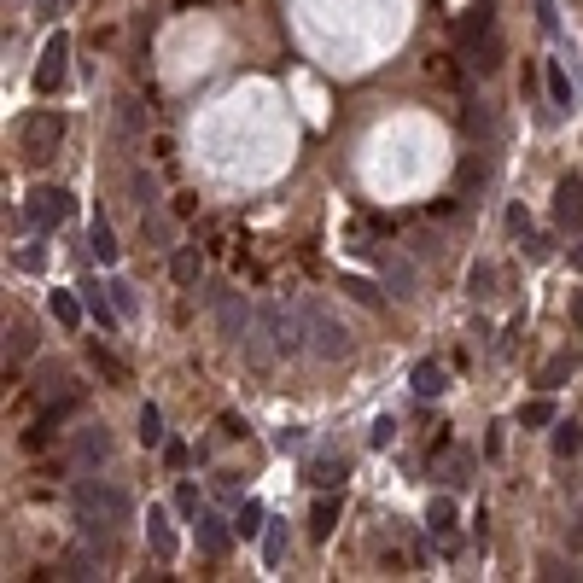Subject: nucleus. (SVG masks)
Wrapping results in <instances>:
<instances>
[{
	"instance_id": "nucleus-40",
	"label": "nucleus",
	"mask_w": 583,
	"mask_h": 583,
	"mask_svg": "<svg viewBox=\"0 0 583 583\" xmlns=\"http://www.w3.org/2000/svg\"><path fill=\"white\" fill-rule=\"evenodd\" d=\"M222 438H245V420H240V414H234V409L222 414Z\"/></svg>"
},
{
	"instance_id": "nucleus-14",
	"label": "nucleus",
	"mask_w": 583,
	"mask_h": 583,
	"mask_svg": "<svg viewBox=\"0 0 583 583\" xmlns=\"http://www.w3.org/2000/svg\"><path fill=\"white\" fill-rule=\"evenodd\" d=\"M228 543H234V531H228V519H216V514H205L199 508V549L216 560V554H228Z\"/></svg>"
},
{
	"instance_id": "nucleus-21",
	"label": "nucleus",
	"mask_w": 583,
	"mask_h": 583,
	"mask_svg": "<svg viewBox=\"0 0 583 583\" xmlns=\"http://www.w3.org/2000/svg\"><path fill=\"white\" fill-rule=\"evenodd\" d=\"M426 70H432L438 82H449V88H467V70L473 65H455V53H438V59H426Z\"/></svg>"
},
{
	"instance_id": "nucleus-3",
	"label": "nucleus",
	"mask_w": 583,
	"mask_h": 583,
	"mask_svg": "<svg viewBox=\"0 0 583 583\" xmlns=\"http://www.w3.org/2000/svg\"><path fill=\"white\" fill-rule=\"evenodd\" d=\"M65 111H30L24 123H18V152H24V164L41 170V164H53L59 158V146H65Z\"/></svg>"
},
{
	"instance_id": "nucleus-9",
	"label": "nucleus",
	"mask_w": 583,
	"mask_h": 583,
	"mask_svg": "<svg viewBox=\"0 0 583 583\" xmlns=\"http://www.w3.org/2000/svg\"><path fill=\"white\" fill-rule=\"evenodd\" d=\"M379 280H385L397 298H414V269H409V257H397V251H379Z\"/></svg>"
},
{
	"instance_id": "nucleus-26",
	"label": "nucleus",
	"mask_w": 583,
	"mask_h": 583,
	"mask_svg": "<svg viewBox=\"0 0 583 583\" xmlns=\"http://www.w3.org/2000/svg\"><path fill=\"white\" fill-rule=\"evenodd\" d=\"M309 484H315V490L344 484V461H327V455H321V461H309Z\"/></svg>"
},
{
	"instance_id": "nucleus-37",
	"label": "nucleus",
	"mask_w": 583,
	"mask_h": 583,
	"mask_svg": "<svg viewBox=\"0 0 583 583\" xmlns=\"http://www.w3.org/2000/svg\"><path fill=\"white\" fill-rule=\"evenodd\" d=\"M508 234H519V240L531 234V216H525V205H514V210H508Z\"/></svg>"
},
{
	"instance_id": "nucleus-11",
	"label": "nucleus",
	"mask_w": 583,
	"mask_h": 583,
	"mask_svg": "<svg viewBox=\"0 0 583 583\" xmlns=\"http://www.w3.org/2000/svg\"><path fill=\"white\" fill-rule=\"evenodd\" d=\"M30 356H35V327L30 321H12V327H6V379H12L18 362H30Z\"/></svg>"
},
{
	"instance_id": "nucleus-31",
	"label": "nucleus",
	"mask_w": 583,
	"mask_h": 583,
	"mask_svg": "<svg viewBox=\"0 0 583 583\" xmlns=\"http://www.w3.org/2000/svg\"><path fill=\"white\" fill-rule=\"evenodd\" d=\"M140 444H146V449L164 444V414H158V409H140Z\"/></svg>"
},
{
	"instance_id": "nucleus-7",
	"label": "nucleus",
	"mask_w": 583,
	"mask_h": 583,
	"mask_svg": "<svg viewBox=\"0 0 583 583\" xmlns=\"http://www.w3.org/2000/svg\"><path fill=\"white\" fill-rule=\"evenodd\" d=\"M70 467H105L111 461V432L105 426H82L76 438H70Z\"/></svg>"
},
{
	"instance_id": "nucleus-36",
	"label": "nucleus",
	"mask_w": 583,
	"mask_h": 583,
	"mask_svg": "<svg viewBox=\"0 0 583 583\" xmlns=\"http://www.w3.org/2000/svg\"><path fill=\"white\" fill-rule=\"evenodd\" d=\"M531 6H537V24H543V30H560V12H554V0H531Z\"/></svg>"
},
{
	"instance_id": "nucleus-16",
	"label": "nucleus",
	"mask_w": 583,
	"mask_h": 583,
	"mask_svg": "<svg viewBox=\"0 0 583 583\" xmlns=\"http://www.w3.org/2000/svg\"><path fill=\"white\" fill-rule=\"evenodd\" d=\"M140 234H146V245L170 251V245H175V222L164 216V210H146V216H140Z\"/></svg>"
},
{
	"instance_id": "nucleus-19",
	"label": "nucleus",
	"mask_w": 583,
	"mask_h": 583,
	"mask_svg": "<svg viewBox=\"0 0 583 583\" xmlns=\"http://www.w3.org/2000/svg\"><path fill=\"white\" fill-rule=\"evenodd\" d=\"M572 374H578V350H560L549 368H543V391H560V385H566Z\"/></svg>"
},
{
	"instance_id": "nucleus-33",
	"label": "nucleus",
	"mask_w": 583,
	"mask_h": 583,
	"mask_svg": "<svg viewBox=\"0 0 583 583\" xmlns=\"http://www.w3.org/2000/svg\"><path fill=\"white\" fill-rule=\"evenodd\" d=\"M111 304L123 309V315H135V309H140V298H135V286H129V280H111Z\"/></svg>"
},
{
	"instance_id": "nucleus-6",
	"label": "nucleus",
	"mask_w": 583,
	"mask_h": 583,
	"mask_svg": "<svg viewBox=\"0 0 583 583\" xmlns=\"http://www.w3.org/2000/svg\"><path fill=\"white\" fill-rule=\"evenodd\" d=\"M554 228L560 234H583V181L578 175H566L554 187Z\"/></svg>"
},
{
	"instance_id": "nucleus-17",
	"label": "nucleus",
	"mask_w": 583,
	"mask_h": 583,
	"mask_svg": "<svg viewBox=\"0 0 583 583\" xmlns=\"http://www.w3.org/2000/svg\"><path fill=\"white\" fill-rule=\"evenodd\" d=\"M199 269H205V263H199V245H181V251L170 257L175 286H199Z\"/></svg>"
},
{
	"instance_id": "nucleus-39",
	"label": "nucleus",
	"mask_w": 583,
	"mask_h": 583,
	"mask_svg": "<svg viewBox=\"0 0 583 583\" xmlns=\"http://www.w3.org/2000/svg\"><path fill=\"white\" fill-rule=\"evenodd\" d=\"M391 438H397V420H391V414H385V420H374V444L385 449Z\"/></svg>"
},
{
	"instance_id": "nucleus-25",
	"label": "nucleus",
	"mask_w": 583,
	"mask_h": 583,
	"mask_svg": "<svg viewBox=\"0 0 583 583\" xmlns=\"http://www.w3.org/2000/svg\"><path fill=\"white\" fill-rule=\"evenodd\" d=\"M549 100L560 105V111H572V76H566L560 59H549Z\"/></svg>"
},
{
	"instance_id": "nucleus-12",
	"label": "nucleus",
	"mask_w": 583,
	"mask_h": 583,
	"mask_svg": "<svg viewBox=\"0 0 583 583\" xmlns=\"http://www.w3.org/2000/svg\"><path fill=\"white\" fill-rule=\"evenodd\" d=\"M333 531H339V496L327 490V496H315V508H309V537H315V543H327Z\"/></svg>"
},
{
	"instance_id": "nucleus-5",
	"label": "nucleus",
	"mask_w": 583,
	"mask_h": 583,
	"mask_svg": "<svg viewBox=\"0 0 583 583\" xmlns=\"http://www.w3.org/2000/svg\"><path fill=\"white\" fill-rule=\"evenodd\" d=\"M70 82V35L59 30L47 47H41V65H35V94H59Z\"/></svg>"
},
{
	"instance_id": "nucleus-43",
	"label": "nucleus",
	"mask_w": 583,
	"mask_h": 583,
	"mask_svg": "<svg viewBox=\"0 0 583 583\" xmlns=\"http://www.w3.org/2000/svg\"><path fill=\"white\" fill-rule=\"evenodd\" d=\"M572 321L583 327V292H572Z\"/></svg>"
},
{
	"instance_id": "nucleus-27",
	"label": "nucleus",
	"mask_w": 583,
	"mask_h": 583,
	"mask_svg": "<svg viewBox=\"0 0 583 583\" xmlns=\"http://www.w3.org/2000/svg\"><path fill=\"white\" fill-rule=\"evenodd\" d=\"M467 292H473V304L496 298V269H490V263H473V275H467Z\"/></svg>"
},
{
	"instance_id": "nucleus-4",
	"label": "nucleus",
	"mask_w": 583,
	"mask_h": 583,
	"mask_svg": "<svg viewBox=\"0 0 583 583\" xmlns=\"http://www.w3.org/2000/svg\"><path fill=\"white\" fill-rule=\"evenodd\" d=\"M70 216H76V199H70L65 187H35L30 205H24V222L41 228V234H47V228H59V222H70Z\"/></svg>"
},
{
	"instance_id": "nucleus-1",
	"label": "nucleus",
	"mask_w": 583,
	"mask_h": 583,
	"mask_svg": "<svg viewBox=\"0 0 583 583\" xmlns=\"http://www.w3.org/2000/svg\"><path fill=\"white\" fill-rule=\"evenodd\" d=\"M70 514H76V525H82V543H94V549L111 554L117 525H129V519H135V502H129V490H123V484L76 479V484H70Z\"/></svg>"
},
{
	"instance_id": "nucleus-18",
	"label": "nucleus",
	"mask_w": 583,
	"mask_h": 583,
	"mask_svg": "<svg viewBox=\"0 0 583 583\" xmlns=\"http://www.w3.org/2000/svg\"><path fill=\"white\" fill-rule=\"evenodd\" d=\"M554 455H560V461L583 455V426L578 420H554Z\"/></svg>"
},
{
	"instance_id": "nucleus-10",
	"label": "nucleus",
	"mask_w": 583,
	"mask_h": 583,
	"mask_svg": "<svg viewBox=\"0 0 583 583\" xmlns=\"http://www.w3.org/2000/svg\"><path fill=\"white\" fill-rule=\"evenodd\" d=\"M59 578H70V583L100 578V554H94V543H88V549H65L59 554Z\"/></svg>"
},
{
	"instance_id": "nucleus-24",
	"label": "nucleus",
	"mask_w": 583,
	"mask_h": 583,
	"mask_svg": "<svg viewBox=\"0 0 583 583\" xmlns=\"http://www.w3.org/2000/svg\"><path fill=\"white\" fill-rule=\"evenodd\" d=\"M82 298H76V292H53V321H59V327H82Z\"/></svg>"
},
{
	"instance_id": "nucleus-44",
	"label": "nucleus",
	"mask_w": 583,
	"mask_h": 583,
	"mask_svg": "<svg viewBox=\"0 0 583 583\" xmlns=\"http://www.w3.org/2000/svg\"><path fill=\"white\" fill-rule=\"evenodd\" d=\"M572 269H578V275H583V245H578V251H572Z\"/></svg>"
},
{
	"instance_id": "nucleus-20",
	"label": "nucleus",
	"mask_w": 583,
	"mask_h": 583,
	"mask_svg": "<svg viewBox=\"0 0 583 583\" xmlns=\"http://www.w3.org/2000/svg\"><path fill=\"white\" fill-rule=\"evenodd\" d=\"M461 129H467V135L496 140V129H490V111H484V100H461Z\"/></svg>"
},
{
	"instance_id": "nucleus-34",
	"label": "nucleus",
	"mask_w": 583,
	"mask_h": 583,
	"mask_svg": "<svg viewBox=\"0 0 583 583\" xmlns=\"http://www.w3.org/2000/svg\"><path fill=\"white\" fill-rule=\"evenodd\" d=\"M175 514L199 519V490H193V484H181V490H175Z\"/></svg>"
},
{
	"instance_id": "nucleus-41",
	"label": "nucleus",
	"mask_w": 583,
	"mask_h": 583,
	"mask_svg": "<svg viewBox=\"0 0 583 583\" xmlns=\"http://www.w3.org/2000/svg\"><path fill=\"white\" fill-rule=\"evenodd\" d=\"M59 6H65V0H35V18H53Z\"/></svg>"
},
{
	"instance_id": "nucleus-13",
	"label": "nucleus",
	"mask_w": 583,
	"mask_h": 583,
	"mask_svg": "<svg viewBox=\"0 0 583 583\" xmlns=\"http://www.w3.org/2000/svg\"><path fill=\"white\" fill-rule=\"evenodd\" d=\"M409 391L414 397H444L449 391V368L444 362H420V368L409 374Z\"/></svg>"
},
{
	"instance_id": "nucleus-28",
	"label": "nucleus",
	"mask_w": 583,
	"mask_h": 583,
	"mask_svg": "<svg viewBox=\"0 0 583 583\" xmlns=\"http://www.w3.org/2000/svg\"><path fill=\"white\" fill-rule=\"evenodd\" d=\"M519 426H525V432H537V426H554V403H549V397L525 403V409H519Z\"/></svg>"
},
{
	"instance_id": "nucleus-42",
	"label": "nucleus",
	"mask_w": 583,
	"mask_h": 583,
	"mask_svg": "<svg viewBox=\"0 0 583 583\" xmlns=\"http://www.w3.org/2000/svg\"><path fill=\"white\" fill-rule=\"evenodd\" d=\"M572 543L583 549V508H578V519H572Z\"/></svg>"
},
{
	"instance_id": "nucleus-22",
	"label": "nucleus",
	"mask_w": 583,
	"mask_h": 583,
	"mask_svg": "<svg viewBox=\"0 0 583 583\" xmlns=\"http://www.w3.org/2000/svg\"><path fill=\"white\" fill-rule=\"evenodd\" d=\"M129 193H135L140 210H158V175H152V170H135V175H129Z\"/></svg>"
},
{
	"instance_id": "nucleus-15",
	"label": "nucleus",
	"mask_w": 583,
	"mask_h": 583,
	"mask_svg": "<svg viewBox=\"0 0 583 583\" xmlns=\"http://www.w3.org/2000/svg\"><path fill=\"white\" fill-rule=\"evenodd\" d=\"M146 543H152L158 560H175V531H170V519H164V508H152V519H146Z\"/></svg>"
},
{
	"instance_id": "nucleus-32",
	"label": "nucleus",
	"mask_w": 583,
	"mask_h": 583,
	"mask_svg": "<svg viewBox=\"0 0 583 583\" xmlns=\"http://www.w3.org/2000/svg\"><path fill=\"white\" fill-rule=\"evenodd\" d=\"M426 519H432V531H438V537H449V531H455V502H449V496H438Z\"/></svg>"
},
{
	"instance_id": "nucleus-35",
	"label": "nucleus",
	"mask_w": 583,
	"mask_h": 583,
	"mask_svg": "<svg viewBox=\"0 0 583 583\" xmlns=\"http://www.w3.org/2000/svg\"><path fill=\"white\" fill-rule=\"evenodd\" d=\"M537 578L560 583V578H572V572H566V560H554V554H543V566H537Z\"/></svg>"
},
{
	"instance_id": "nucleus-29",
	"label": "nucleus",
	"mask_w": 583,
	"mask_h": 583,
	"mask_svg": "<svg viewBox=\"0 0 583 583\" xmlns=\"http://www.w3.org/2000/svg\"><path fill=\"white\" fill-rule=\"evenodd\" d=\"M263 525H269V514H263V502H245L240 514H234V531H240V537H257Z\"/></svg>"
},
{
	"instance_id": "nucleus-23",
	"label": "nucleus",
	"mask_w": 583,
	"mask_h": 583,
	"mask_svg": "<svg viewBox=\"0 0 583 583\" xmlns=\"http://www.w3.org/2000/svg\"><path fill=\"white\" fill-rule=\"evenodd\" d=\"M88 251H94L105 269H111V263H117V234H111L105 222H94V228H88Z\"/></svg>"
},
{
	"instance_id": "nucleus-30",
	"label": "nucleus",
	"mask_w": 583,
	"mask_h": 583,
	"mask_svg": "<svg viewBox=\"0 0 583 583\" xmlns=\"http://www.w3.org/2000/svg\"><path fill=\"white\" fill-rule=\"evenodd\" d=\"M280 554H286V525H280V519H269V525H263V560H269V566H280Z\"/></svg>"
},
{
	"instance_id": "nucleus-8",
	"label": "nucleus",
	"mask_w": 583,
	"mask_h": 583,
	"mask_svg": "<svg viewBox=\"0 0 583 583\" xmlns=\"http://www.w3.org/2000/svg\"><path fill=\"white\" fill-rule=\"evenodd\" d=\"M111 135L123 140V146H140V135H146V117H140V100H123L111 105Z\"/></svg>"
},
{
	"instance_id": "nucleus-2",
	"label": "nucleus",
	"mask_w": 583,
	"mask_h": 583,
	"mask_svg": "<svg viewBox=\"0 0 583 583\" xmlns=\"http://www.w3.org/2000/svg\"><path fill=\"white\" fill-rule=\"evenodd\" d=\"M298 315H304V356H315V362L350 356V327L339 321V309H327L321 298H298Z\"/></svg>"
},
{
	"instance_id": "nucleus-38",
	"label": "nucleus",
	"mask_w": 583,
	"mask_h": 583,
	"mask_svg": "<svg viewBox=\"0 0 583 583\" xmlns=\"http://www.w3.org/2000/svg\"><path fill=\"white\" fill-rule=\"evenodd\" d=\"M467 473H473V455H455L449 461V484H467Z\"/></svg>"
}]
</instances>
